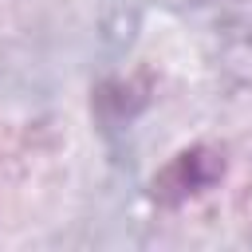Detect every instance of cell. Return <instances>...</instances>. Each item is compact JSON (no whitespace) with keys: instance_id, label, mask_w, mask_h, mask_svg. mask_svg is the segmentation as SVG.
I'll use <instances>...</instances> for the list:
<instances>
[{"instance_id":"cell-1","label":"cell","mask_w":252,"mask_h":252,"mask_svg":"<svg viewBox=\"0 0 252 252\" xmlns=\"http://www.w3.org/2000/svg\"><path fill=\"white\" fill-rule=\"evenodd\" d=\"M224 173V161L217 150H205V146H193V150H181L158 177H154V197L161 205H181L205 189H213Z\"/></svg>"}]
</instances>
